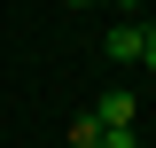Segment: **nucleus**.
<instances>
[{"label": "nucleus", "instance_id": "obj_1", "mask_svg": "<svg viewBox=\"0 0 156 148\" xmlns=\"http://www.w3.org/2000/svg\"><path fill=\"white\" fill-rule=\"evenodd\" d=\"M140 47H148V23H117V31H101V55H109V62H140Z\"/></svg>", "mask_w": 156, "mask_h": 148}, {"label": "nucleus", "instance_id": "obj_2", "mask_svg": "<svg viewBox=\"0 0 156 148\" xmlns=\"http://www.w3.org/2000/svg\"><path fill=\"white\" fill-rule=\"evenodd\" d=\"M133 117H140V93H133V86H109V93L94 101V125H133Z\"/></svg>", "mask_w": 156, "mask_h": 148}, {"label": "nucleus", "instance_id": "obj_3", "mask_svg": "<svg viewBox=\"0 0 156 148\" xmlns=\"http://www.w3.org/2000/svg\"><path fill=\"white\" fill-rule=\"evenodd\" d=\"M70 148H101V125H94V109H78V117H70Z\"/></svg>", "mask_w": 156, "mask_h": 148}, {"label": "nucleus", "instance_id": "obj_4", "mask_svg": "<svg viewBox=\"0 0 156 148\" xmlns=\"http://www.w3.org/2000/svg\"><path fill=\"white\" fill-rule=\"evenodd\" d=\"M101 148H140V132L133 125H101Z\"/></svg>", "mask_w": 156, "mask_h": 148}, {"label": "nucleus", "instance_id": "obj_5", "mask_svg": "<svg viewBox=\"0 0 156 148\" xmlns=\"http://www.w3.org/2000/svg\"><path fill=\"white\" fill-rule=\"evenodd\" d=\"M140 70H156V23H148V47H140Z\"/></svg>", "mask_w": 156, "mask_h": 148}, {"label": "nucleus", "instance_id": "obj_6", "mask_svg": "<svg viewBox=\"0 0 156 148\" xmlns=\"http://www.w3.org/2000/svg\"><path fill=\"white\" fill-rule=\"evenodd\" d=\"M70 8H94V0H70Z\"/></svg>", "mask_w": 156, "mask_h": 148}, {"label": "nucleus", "instance_id": "obj_7", "mask_svg": "<svg viewBox=\"0 0 156 148\" xmlns=\"http://www.w3.org/2000/svg\"><path fill=\"white\" fill-rule=\"evenodd\" d=\"M117 8H140V0H117Z\"/></svg>", "mask_w": 156, "mask_h": 148}]
</instances>
